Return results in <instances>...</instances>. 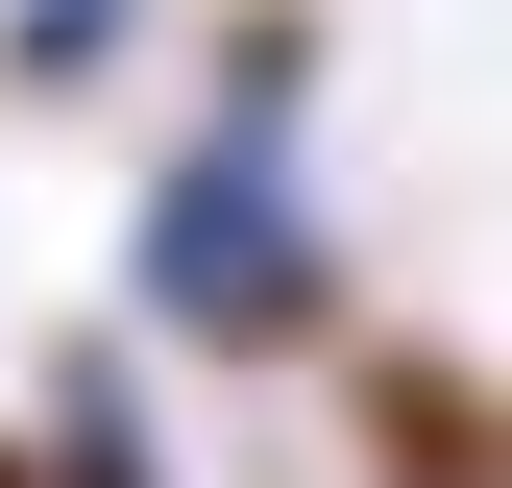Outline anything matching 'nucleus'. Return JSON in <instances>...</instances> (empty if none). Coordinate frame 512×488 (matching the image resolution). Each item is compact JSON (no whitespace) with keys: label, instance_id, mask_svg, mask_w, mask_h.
<instances>
[{"label":"nucleus","instance_id":"f257e3e1","mask_svg":"<svg viewBox=\"0 0 512 488\" xmlns=\"http://www.w3.org/2000/svg\"><path fill=\"white\" fill-rule=\"evenodd\" d=\"M269 98H293V25H244V122L147 196V293H171L196 342H317V318H342V269H317V220H293V122H269Z\"/></svg>","mask_w":512,"mask_h":488},{"label":"nucleus","instance_id":"f03ea898","mask_svg":"<svg viewBox=\"0 0 512 488\" xmlns=\"http://www.w3.org/2000/svg\"><path fill=\"white\" fill-rule=\"evenodd\" d=\"M25 488H147V440H122V366H74V415H49Z\"/></svg>","mask_w":512,"mask_h":488},{"label":"nucleus","instance_id":"7ed1b4c3","mask_svg":"<svg viewBox=\"0 0 512 488\" xmlns=\"http://www.w3.org/2000/svg\"><path fill=\"white\" fill-rule=\"evenodd\" d=\"M0 488H25V464H0Z\"/></svg>","mask_w":512,"mask_h":488}]
</instances>
